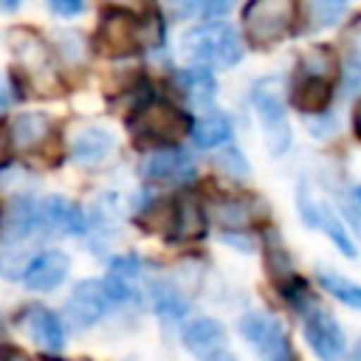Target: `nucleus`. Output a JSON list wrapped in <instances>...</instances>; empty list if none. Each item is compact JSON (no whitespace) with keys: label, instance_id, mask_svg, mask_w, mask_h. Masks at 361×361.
<instances>
[{"label":"nucleus","instance_id":"nucleus-1","mask_svg":"<svg viewBox=\"0 0 361 361\" xmlns=\"http://www.w3.org/2000/svg\"><path fill=\"white\" fill-rule=\"evenodd\" d=\"M180 51L186 59H192L197 65L214 62L220 68H231L243 59V39L228 23L209 20V23L195 25L183 34Z\"/></svg>","mask_w":361,"mask_h":361},{"label":"nucleus","instance_id":"nucleus-2","mask_svg":"<svg viewBox=\"0 0 361 361\" xmlns=\"http://www.w3.org/2000/svg\"><path fill=\"white\" fill-rule=\"evenodd\" d=\"M293 20L296 0H248L243 8V31L257 48H268L288 37Z\"/></svg>","mask_w":361,"mask_h":361},{"label":"nucleus","instance_id":"nucleus-3","mask_svg":"<svg viewBox=\"0 0 361 361\" xmlns=\"http://www.w3.org/2000/svg\"><path fill=\"white\" fill-rule=\"evenodd\" d=\"M254 110L259 116L262 133H265V144L271 149V155H282L290 147V124L285 118V107H282V93H279V82L276 79H262L254 85L251 93Z\"/></svg>","mask_w":361,"mask_h":361},{"label":"nucleus","instance_id":"nucleus-4","mask_svg":"<svg viewBox=\"0 0 361 361\" xmlns=\"http://www.w3.org/2000/svg\"><path fill=\"white\" fill-rule=\"evenodd\" d=\"M189 127V116L169 102H147L130 118V130L141 141H178L180 135H186Z\"/></svg>","mask_w":361,"mask_h":361},{"label":"nucleus","instance_id":"nucleus-5","mask_svg":"<svg viewBox=\"0 0 361 361\" xmlns=\"http://www.w3.org/2000/svg\"><path fill=\"white\" fill-rule=\"evenodd\" d=\"M138 45H141L138 20L124 8L104 11V17L99 20V28H96V48L104 56L118 59V56H130Z\"/></svg>","mask_w":361,"mask_h":361},{"label":"nucleus","instance_id":"nucleus-6","mask_svg":"<svg viewBox=\"0 0 361 361\" xmlns=\"http://www.w3.org/2000/svg\"><path fill=\"white\" fill-rule=\"evenodd\" d=\"M240 333H243L245 341L254 344V350L262 355V361H293L290 341H288L282 324L274 316L245 313L240 319Z\"/></svg>","mask_w":361,"mask_h":361},{"label":"nucleus","instance_id":"nucleus-7","mask_svg":"<svg viewBox=\"0 0 361 361\" xmlns=\"http://www.w3.org/2000/svg\"><path fill=\"white\" fill-rule=\"evenodd\" d=\"M305 338L322 361H338L344 353V330L327 310L313 307L305 313Z\"/></svg>","mask_w":361,"mask_h":361},{"label":"nucleus","instance_id":"nucleus-8","mask_svg":"<svg viewBox=\"0 0 361 361\" xmlns=\"http://www.w3.org/2000/svg\"><path fill=\"white\" fill-rule=\"evenodd\" d=\"M107 290H104V282L99 279H85L73 288L71 299L65 302V316L68 322L76 327V330H85L90 324H96L104 310H107Z\"/></svg>","mask_w":361,"mask_h":361},{"label":"nucleus","instance_id":"nucleus-9","mask_svg":"<svg viewBox=\"0 0 361 361\" xmlns=\"http://www.w3.org/2000/svg\"><path fill=\"white\" fill-rule=\"evenodd\" d=\"M183 347L200 361H217L226 347V327L217 319H195L183 330Z\"/></svg>","mask_w":361,"mask_h":361},{"label":"nucleus","instance_id":"nucleus-10","mask_svg":"<svg viewBox=\"0 0 361 361\" xmlns=\"http://www.w3.org/2000/svg\"><path fill=\"white\" fill-rule=\"evenodd\" d=\"M39 223L48 231H59V234H82L87 228V220L82 214V209L59 195L45 197L39 203Z\"/></svg>","mask_w":361,"mask_h":361},{"label":"nucleus","instance_id":"nucleus-11","mask_svg":"<svg viewBox=\"0 0 361 361\" xmlns=\"http://www.w3.org/2000/svg\"><path fill=\"white\" fill-rule=\"evenodd\" d=\"M39 223V206L31 197H14L0 212V237L6 243H17L34 231Z\"/></svg>","mask_w":361,"mask_h":361},{"label":"nucleus","instance_id":"nucleus-12","mask_svg":"<svg viewBox=\"0 0 361 361\" xmlns=\"http://www.w3.org/2000/svg\"><path fill=\"white\" fill-rule=\"evenodd\" d=\"M147 180H186L195 178V164L183 149H158L144 161Z\"/></svg>","mask_w":361,"mask_h":361},{"label":"nucleus","instance_id":"nucleus-13","mask_svg":"<svg viewBox=\"0 0 361 361\" xmlns=\"http://www.w3.org/2000/svg\"><path fill=\"white\" fill-rule=\"evenodd\" d=\"M8 48L14 51V56L20 59V65L28 73H45L51 71V54L42 37H37L34 31L25 28H14L8 31Z\"/></svg>","mask_w":361,"mask_h":361},{"label":"nucleus","instance_id":"nucleus-14","mask_svg":"<svg viewBox=\"0 0 361 361\" xmlns=\"http://www.w3.org/2000/svg\"><path fill=\"white\" fill-rule=\"evenodd\" d=\"M68 254H62V251H45V254H39L34 262H28V268H25V285L31 288V290H51V288H56L65 276H68Z\"/></svg>","mask_w":361,"mask_h":361},{"label":"nucleus","instance_id":"nucleus-15","mask_svg":"<svg viewBox=\"0 0 361 361\" xmlns=\"http://www.w3.org/2000/svg\"><path fill=\"white\" fill-rule=\"evenodd\" d=\"M25 330L28 336L42 347V350H51V353H59L65 347V327H62V319L48 310V307H31L25 313Z\"/></svg>","mask_w":361,"mask_h":361},{"label":"nucleus","instance_id":"nucleus-16","mask_svg":"<svg viewBox=\"0 0 361 361\" xmlns=\"http://www.w3.org/2000/svg\"><path fill=\"white\" fill-rule=\"evenodd\" d=\"M330 96H333V87H330V79L327 76H310L305 73L293 90H290V102L296 110L307 113V116H319L327 110L330 104Z\"/></svg>","mask_w":361,"mask_h":361},{"label":"nucleus","instance_id":"nucleus-17","mask_svg":"<svg viewBox=\"0 0 361 361\" xmlns=\"http://www.w3.org/2000/svg\"><path fill=\"white\" fill-rule=\"evenodd\" d=\"M48 133H51V118L45 113H37V110L20 113L11 121V127H8V138H11V144L17 149H34V147H39L48 138Z\"/></svg>","mask_w":361,"mask_h":361},{"label":"nucleus","instance_id":"nucleus-18","mask_svg":"<svg viewBox=\"0 0 361 361\" xmlns=\"http://www.w3.org/2000/svg\"><path fill=\"white\" fill-rule=\"evenodd\" d=\"M113 149V135L102 127H85L73 135V144H71V155L73 161L79 164H99L110 155Z\"/></svg>","mask_w":361,"mask_h":361},{"label":"nucleus","instance_id":"nucleus-19","mask_svg":"<svg viewBox=\"0 0 361 361\" xmlns=\"http://www.w3.org/2000/svg\"><path fill=\"white\" fill-rule=\"evenodd\" d=\"M138 268L141 262L135 257H116L110 262V271H107V279H104V290H107V299L113 302H124V299H133L135 293V279H138Z\"/></svg>","mask_w":361,"mask_h":361},{"label":"nucleus","instance_id":"nucleus-20","mask_svg":"<svg viewBox=\"0 0 361 361\" xmlns=\"http://www.w3.org/2000/svg\"><path fill=\"white\" fill-rule=\"evenodd\" d=\"M178 85L183 87V93L195 102V104H212V99H214V90H217V85H214V76H212V71L206 68V65H195V68H189V71H183L180 76H178Z\"/></svg>","mask_w":361,"mask_h":361},{"label":"nucleus","instance_id":"nucleus-21","mask_svg":"<svg viewBox=\"0 0 361 361\" xmlns=\"http://www.w3.org/2000/svg\"><path fill=\"white\" fill-rule=\"evenodd\" d=\"M178 237L183 240H195L206 231V217H203V206L195 197H180L175 206V220H172Z\"/></svg>","mask_w":361,"mask_h":361},{"label":"nucleus","instance_id":"nucleus-22","mask_svg":"<svg viewBox=\"0 0 361 361\" xmlns=\"http://www.w3.org/2000/svg\"><path fill=\"white\" fill-rule=\"evenodd\" d=\"M192 138L197 147L203 149H212V147H220L231 138V121L220 113H212V116H203L195 127H192Z\"/></svg>","mask_w":361,"mask_h":361},{"label":"nucleus","instance_id":"nucleus-23","mask_svg":"<svg viewBox=\"0 0 361 361\" xmlns=\"http://www.w3.org/2000/svg\"><path fill=\"white\" fill-rule=\"evenodd\" d=\"M228 6L231 0H166V8L180 20H189V17L217 20L228 11Z\"/></svg>","mask_w":361,"mask_h":361},{"label":"nucleus","instance_id":"nucleus-24","mask_svg":"<svg viewBox=\"0 0 361 361\" xmlns=\"http://www.w3.org/2000/svg\"><path fill=\"white\" fill-rule=\"evenodd\" d=\"M319 285H322L330 296H336L338 302H344L347 307L361 310V285H358V282H350L347 276L322 268V271H319Z\"/></svg>","mask_w":361,"mask_h":361},{"label":"nucleus","instance_id":"nucleus-25","mask_svg":"<svg viewBox=\"0 0 361 361\" xmlns=\"http://www.w3.org/2000/svg\"><path fill=\"white\" fill-rule=\"evenodd\" d=\"M316 228H322V231L336 243V248H338L344 257H350V259L358 257V248H355V243H353L350 234H347V226L336 217L333 209H327V206H322V203H319V223H316Z\"/></svg>","mask_w":361,"mask_h":361},{"label":"nucleus","instance_id":"nucleus-26","mask_svg":"<svg viewBox=\"0 0 361 361\" xmlns=\"http://www.w3.org/2000/svg\"><path fill=\"white\" fill-rule=\"evenodd\" d=\"M265 262H268L271 276H274L282 288L296 279V276H293V265H290V259H288V251H285V245L276 240L274 231L265 234Z\"/></svg>","mask_w":361,"mask_h":361},{"label":"nucleus","instance_id":"nucleus-27","mask_svg":"<svg viewBox=\"0 0 361 361\" xmlns=\"http://www.w3.org/2000/svg\"><path fill=\"white\" fill-rule=\"evenodd\" d=\"M152 296H155V310H158V316H164V319H169V322L183 319L189 302H186V296H183V290H180L178 285H172V282H158Z\"/></svg>","mask_w":361,"mask_h":361},{"label":"nucleus","instance_id":"nucleus-28","mask_svg":"<svg viewBox=\"0 0 361 361\" xmlns=\"http://www.w3.org/2000/svg\"><path fill=\"white\" fill-rule=\"evenodd\" d=\"M217 220L223 226H231V228H243L248 226L251 220V209L245 200H223L220 209H217Z\"/></svg>","mask_w":361,"mask_h":361},{"label":"nucleus","instance_id":"nucleus-29","mask_svg":"<svg viewBox=\"0 0 361 361\" xmlns=\"http://www.w3.org/2000/svg\"><path fill=\"white\" fill-rule=\"evenodd\" d=\"M56 42H59L62 56H65L71 65H79V62L85 59L87 45H85L82 34H76V31H56Z\"/></svg>","mask_w":361,"mask_h":361},{"label":"nucleus","instance_id":"nucleus-30","mask_svg":"<svg viewBox=\"0 0 361 361\" xmlns=\"http://www.w3.org/2000/svg\"><path fill=\"white\" fill-rule=\"evenodd\" d=\"M302 71L310 73V76H327L333 73V56L327 48H313L302 56Z\"/></svg>","mask_w":361,"mask_h":361},{"label":"nucleus","instance_id":"nucleus-31","mask_svg":"<svg viewBox=\"0 0 361 361\" xmlns=\"http://www.w3.org/2000/svg\"><path fill=\"white\" fill-rule=\"evenodd\" d=\"M217 164H220L226 172H231V175H240V178H243V175H248V161H245V158H243V152H240V149H234V147H231V149H226V152L217 158Z\"/></svg>","mask_w":361,"mask_h":361},{"label":"nucleus","instance_id":"nucleus-32","mask_svg":"<svg viewBox=\"0 0 361 361\" xmlns=\"http://www.w3.org/2000/svg\"><path fill=\"white\" fill-rule=\"evenodd\" d=\"M45 3L59 17H79L85 11V0H45Z\"/></svg>","mask_w":361,"mask_h":361},{"label":"nucleus","instance_id":"nucleus-33","mask_svg":"<svg viewBox=\"0 0 361 361\" xmlns=\"http://www.w3.org/2000/svg\"><path fill=\"white\" fill-rule=\"evenodd\" d=\"M11 99H14L11 85H8V79H6V76H0V110H6V107L11 104Z\"/></svg>","mask_w":361,"mask_h":361},{"label":"nucleus","instance_id":"nucleus-34","mask_svg":"<svg viewBox=\"0 0 361 361\" xmlns=\"http://www.w3.org/2000/svg\"><path fill=\"white\" fill-rule=\"evenodd\" d=\"M223 240L240 245V251H251V240H243V237H237V234H223Z\"/></svg>","mask_w":361,"mask_h":361},{"label":"nucleus","instance_id":"nucleus-35","mask_svg":"<svg viewBox=\"0 0 361 361\" xmlns=\"http://www.w3.org/2000/svg\"><path fill=\"white\" fill-rule=\"evenodd\" d=\"M23 0H0V11H14Z\"/></svg>","mask_w":361,"mask_h":361},{"label":"nucleus","instance_id":"nucleus-36","mask_svg":"<svg viewBox=\"0 0 361 361\" xmlns=\"http://www.w3.org/2000/svg\"><path fill=\"white\" fill-rule=\"evenodd\" d=\"M350 361H361V338L353 344V350H350Z\"/></svg>","mask_w":361,"mask_h":361},{"label":"nucleus","instance_id":"nucleus-37","mask_svg":"<svg viewBox=\"0 0 361 361\" xmlns=\"http://www.w3.org/2000/svg\"><path fill=\"white\" fill-rule=\"evenodd\" d=\"M3 361H28V358H25V355H23V353H14V350H8V353H6V358H3Z\"/></svg>","mask_w":361,"mask_h":361},{"label":"nucleus","instance_id":"nucleus-38","mask_svg":"<svg viewBox=\"0 0 361 361\" xmlns=\"http://www.w3.org/2000/svg\"><path fill=\"white\" fill-rule=\"evenodd\" d=\"M353 124H355V133H358V138H361V104L355 107V118H353Z\"/></svg>","mask_w":361,"mask_h":361},{"label":"nucleus","instance_id":"nucleus-39","mask_svg":"<svg viewBox=\"0 0 361 361\" xmlns=\"http://www.w3.org/2000/svg\"><path fill=\"white\" fill-rule=\"evenodd\" d=\"M353 54H355V65H361V37L355 39V48H353Z\"/></svg>","mask_w":361,"mask_h":361},{"label":"nucleus","instance_id":"nucleus-40","mask_svg":"<svg viewBox=\"0 0 361 361\" xmlns=\"http://www.w3.org/2000/svg\"><path fill=\"white\" fill-rule=\"evenodd\" d=\"M6 155V135H3V130H0V158Z\"/></svg>","mask_w":361,"mask_h":361},{"label":"nucleus","instance_id":"nucleus-41","mask_svg":"<svg viewBox=\"0 0 361 361\" xmlns=\"http://www.w3.org/2000/svg\"><path fill=\"white\" fill-rule=\"evenodd\" d=\"M355 195H358V203H361V186H358V192H355Z\"/></svg>","mask_w":361,"mask_h":361},{"label":"nucleus","instance_id":"nucleus-42","mask_svg":"<svg viewBox=\"0 0 361 361\" xmlns=\"http://www.w3.org/2000/svg\"><path fill=\"white\" fill-rule=\"evenodd\" d=\"M217 361H234V358H223V355H220V358H217Z\"/></svg>","mask_w":361,"mask_h":361}]
</instances>
